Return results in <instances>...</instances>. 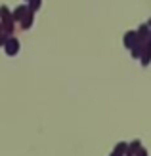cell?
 <instances>
[{
    "instance_id": "cell-1",
    "label": "cell",
    "mask_w": 151,
    "mask_h": 156,
    "mask_svg": "<svg viewBox=\"0 0 151 156\" xmlns=\"http://www.w3.org/2000/svg\"><path fill=\"white\" fill-rule=\"evenodd\" d=\"M6 46H8V48H6V51L10 53V55H13V53H17V46H19V44H17V40H15V38H12V40H8V44H6Z\"/></svg>"
},
{
    "instance_id": "cell-2",
    "label": "cell",
    "mask_w": 151,
    "mask_h": 156,
    "mask_svg": "<svg viewBox=\"0 0 151 156\" xmlns=\"http://www.w3.org/2000/svg\"><path fill=\"white\" fill-rule=\"evenodd\" d=\"M31 17H33L31 13L25 15V19H23V27H31V23H33V19H31Z\"/></svg>"
},
{
    "instance_id": "cell-3",
    "label": "cell",
    "mask_w": 151,
    "mask_h": 156,
    "mask_svg": "<svg viewBox=\"0 0 151 156\" xmlns=\"http://www.w3.org/2000/svg\"><path fill=\"white\" fill-rule=\"evenodd\" d=\"M25 12H27V8H25V6H21V8H19V10H17V12H15V19H21V15H23V13H25Z\"/></svg>"
},
{
    "instance_id": "cell-4",
    "label": "cell",
    "mask_w": 151,
    "mask_h": 156,
    "mask_svg": "<svg viewBox=\"0 0 151 156\" xmlns=\"http://www.w3.org/2000/svg\"><path fill=\"white\" fill-rule=\"evenodd\" d=\"M38 2H40V0H33V4H31V8H33V10H36V8H38Z\"/></svg>"
}]
</instances>
